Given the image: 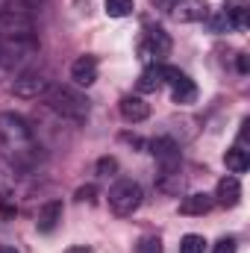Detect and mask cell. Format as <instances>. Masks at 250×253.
<instances>
[{
  "mask_svg": "<svg viewBox=\"0 0 250 253\" xmlns=\"http://www.w3.org/2000/svg\"><path fill=\"white\" fill-rule=\"evenodd\" d=\"M0 147H3V159L15 168V171H30L39 162V138L33 132V126L27 124L21 115L3 112L0 115Z\"/></svg>",
  "mask_w": 250,
  "mask_h": 253,
  "instance_id": "1",
  "label": "cell"
},
{
  "mask_svg": "<svg viewBox=\"0 0 250 253\" xmlns=\"http://www.w3.org/2000/svg\"><path fill=\"white\" fill-rule=\"evenodd\" d=\"M44 103L53 115H59L65 121H74V124H83L88 121V112H91V103L85 94L74 91L71 85H50L44 91Z\"/></svg>",
  "mask_w": 250,
  "mask_h": 253,
  "instance_id": "2",
  "label": "cell"
},
{
  "mask_svg": "<svg viewBox=\"0 0 250 253\" xmlns=\"http://www.w3.org/2000/svg\"><path fill=\"white\" fill-rule=\"evenodd\" d=\"M141 206V186L135 180H118L112 189H109V209L115 215H132L135 209Z\"/></svg>",
  "mask_w": 250,
  "mask_h": 253,
  "instance_id": "3",
  "label": "cell"
},
{
  "mask_svg": "<svg viewBox=\"0 0 250 253\" xmlns=\"http://www.w3.org/2000/svg\"><path fill=\"white\" fill-rule=\"evenodd\" d=\"M0 36H9V39H36V24H33L30 12L9 6L0 15Z\"/></svg>",
  "mask_w": 250,
  "mask_h": 253,
  "instance_id": "4",
  "label": "cell"
},
{
  "mask_svg": "<svg viewBox=\"0 0 250 253\" xmlns=\"http://www.w3.org/2000/svg\"><path fill=\"white\" fill-rule=\"evenodd\" d=\"M47 88H50V83L39 71H21L12 83V94L21 100H39V97H44Z\"/></svg>",
  "mask_w": 250,
  "mask_h": 253,
  "instance_id": "5",
  "label": "cell"
},
{
  "mask_svg": "<svg viewBox=\"0 0 250 253\" xmlns=\"http://www.w3.org/2000/svg\"><path fill=\"white\" fill-rule=\"evenodd\" d=\"M168 53H171V36L162 27H150L144 33V42H141V56L150 59L153 65H159Z\"/></svg>",
  "mask_w": 250,
  "mask_h": 253,
  "instance_id": "6",
  "label": "cell"
},
{
  "mask_svg": "<svg viewBox=\"0 0 250 253\" xmlns=\"http://www.w3.org/2000/svg\"><path fill=\"white\" fill-rule=\"evenodd\" d=\"M171 15L180 24H194V21H206L209 18V6L203 0H180V3L171 6Z\"/></svg>",
  "mask_w": 250,
  "mask_h": 253,
  "instance_id": "7",
  "label": "cell"
},
{
  "mask_svg": "<svg viewBox=\"0 0 250 253\" xmlns=\"http://www.w3.org/2000/svg\"><path fill=\"white\" fill-rule=\"evenodd\" d=\"M150 153L162 162V165H180V144L171 135H156L150 141Z\"/></svg>",
  "mask_w": 250,
  "mask_h": 253,
  "instance_id": "8",
  "label": "cell"
},
{
  "mask_svg": "<svg viewBox=\"0 0 250 253\" xmlns=\"http://www.w3.org/2000/svg\"><path fill=\"white\" fill-rule=\"evenodd\" d=\"M118 109H121V118L129 121V124H138V121H144V118L150 115V103H147L144 97H138V94H126V97H121Z\"/></svg>",
  "mask_w": 250,
  "mask_h": 253,
  "instance_id": "9",
  "label": "cell"
},
{
  "mask_svg": "<svg viewBox=\"0 0 250 253\" xmlns=\"http://www.w3.org/2000/svg\"><path fill=\"white\" fill-rule=\"evenodd\" d=\"M71 80L77 83V85H94V80H97V59L94 56H80L77 62L71 65Z\"/></svg>",
  "mask_w": 250,
  "mask_h": 253,
  "instance_id": "10",
  "label": "cell"
},
{
  "mask_svg": "<svg viewBox=\"0 0 250 253\" xmlns=\"http://www.w3.org/2000/svg\"><path fill=\"white\" fill-rule=\"evenodd\" d=\"M62 221V203L59 200H47L42 209H39V218H36V227L39 233H53Z\"/></svg>",
  "mask_w": 250,
  "mask_h": 253,
  "instance_id": "11",
  "label": "cell"
},
{
  "mask_svg": "<svg viewBox=\"0 0 250 253\" xmlns=\"http://www.w3.org/2000/svg\"><path fill=\"white\" fill-rule=\"evenodd\" d=\"M171 97H174V103L188 106V103H194V100H197V85L188 80L186 74H180V77L171 83Z\"/></svg>",
  "mask_w": 250,
  "mask_h": 253,
  "instance_id": "12",
  "label": "cell"
},
{
  "mask_svg": "<svg viewBox=\"0 0 250 253\" xmlns=\"http://www.w3.org/2000/svg\"><path fill=\"white\" fill-rule=\"evenodd\" d=\"M218 203L221 206H236L239 200H242V183H239V177H224V180H218Z\"/></svg>",
  "mask_w": 250,
  "mask_h": 253,
  "instance_id": "13",
  "label": "cell"
},
{
  "mask_svg": "<svg viewBox=\"0 0 250 253\" xmlns=\"http://www.w3.org/2000/svg\"><path fill=\"white\" fill-rule=\"evenodd\" d=\"M212 206H215V200H212L209 194L197 191V194H188V197H183V203H180V212H183V215H206Z\"/></svg>",
  "mask_w": 250,
  "mask_h": 253,
  "instance_id": "14",
  "label": "cell"
},
{
  "mask_svg": "<svg viewBox=\"0 0 250 253\" xmlns=\"http://www.w3.org/2000/svg\"><path fill=\"white\" fill-rule=\"evenodd\" d=\"M221 15H224L227 27H236V30H245V27H248V3H242V0L227 3Z\"/></svg>",
  "mask_w": 250,
  "mask_h": 253,
  "instance_id": "15",
  "label": "cell"
},
{
  "mask_svg": "<svg viewBox=\"0 0 250 253\" xmlns=\"http://www.w3.org/2000/svg\"><path fill=\"white\" fill-rule=\"evenodd\" d=\"M183 177H180V165H162V174H159V189L168 191V194H180V189H183Z\"/></svg>",
  "mask_w": 250,
  "mask_h": 253,
  "instance_id": "16",
  "label": "cell"
},
{
  "mask_svg": "<svg viewBox=\"0 0 250 253\" xmlns=\"http://www.w3.org/2000/svg\"><path fill=\"white\" fill-rule=\"evenodd\" d=\"M135 85H138L141 94H150V91L162 88V65H147V68L141 71V77H138Z\"/></svg>",
  "mask_w": 250,
  "mask_h": 253,
  "instance_id": "17",
  "label": "cell"
},
{
  "mask_svg": "<svg viewBox=\"0 0 250 253\" xmlns=\"http://www.w3.org/2000/svg\"><path fill=\"white\" fill-rule=\"evenodd\" d=\"M224 162H227V168H230L233 174H245V171L250 168V159H248V150H245V147H233V150H227Z\"/></svg>",
  "mask_w": 250,
  "mask_h": 253,
  "instance_id": "18",
  "label": "cell"
},
{
  "mask_svg": "<svg viewBox=\"0 0 250 253\" xmlns=\"http://www.w3.org/2000/svg\"><path fill=\"white\" fill-rule=\"evenodd\" d=\"M12 186H15V168L0 156V197H6L12 191Z\"/></svg>",
  "mask_w": 250,
  "mask_h": 253,
  "instance_id": "19",
  "label": "cell"
},
{
  "mask_svg": "<svg viewBox=\"0 0 250 253\" xmlns=\"http://www.w3.org/2000/svg\"><path fill=\"white\" fill-rule=\"evenodd\" d=\"M103 9H106V15H109V18H126L135 6H132V0H106V3H103Z\"/></svg>",
  "mask_w": 250,
  "mask_h": 253,
  "instance_id": "20",
  "label": "cell"
},
{
  "mask_svg": "<svg viewBox=\"0 0 250 253\" xmlns=\"http://www.w3.org/2000/svg\"><path fill=\"white\" fill-rule=\"evenodd\" d=\"M206 251V239L197 233H188L180 239V253H203Z\"/></svg>",
  "mask_w": 250,
  "mask_h": 253,
  "instance_id": "21",
  "label": "cell"
},
{
  "mask_svg": "<svg viewBox=\"0 0 250 253\" xmlns=\"http://www.w3.org/2000/svg\"><path fill=\"white\" fill-rule=\"evenodd\" d=\"M135 253H162V242L156 236H144L138 245H135Z\"/></svg>",
  "mask_w": 250,
  "mask_h": 253,
  "instance_id": "22",
  "label": "cell"
},
{
  "mask_svg": "<svg viewBox=\"0 0 250 253\" xmlns=\"http://www.w3.org/2000/svg\"><path fill=\"white\" fill-rule=\"evenodd\" d=\"M115 171H118V159H115V156L97 159V177H112Z\"/></svg>",
  "mask_w": 250,
  "mask_h": 253,
  "instance_id": "23",
  "label": "cell"
},
{
  "mask_svg": "<svg viewBox=\"0 0 250 253\" xmlns=\"http://www.w3.org/2000/svg\"><path fill=\"white\" fill-rule=\"evenodd\" d=\"M212 253H236V242H233V239H221V242L212 248Z\"/></svg>",
  "mask_w": 250,
  "mask_h": 253,
  "instance_id": "24",
  "label": "cell"
},
{
  "mask_svg": "<svg viewBox=\"0 0 250 253\" xmlns=\"http://www.w3.org/2000/svg\"><path fill=\"white\" fill-rule=\"evenodd\" d=\"M94 194H97L94 186H83V189H77V200H94Z\"/></svg>",
  "mask_w": 250,
  "mask_h": 253,
  "instance_id": "25",
  "label": "cell"
},
{
  "mask_svg": "<svg viewBox=\"0 0 250 253\" xmlns=\"http://www.w3.org/2000/svg\"><path fill=\"white\" fill-rule=\"evenodd\" d=\"M21 3H24V12H27V9H39L44 0H21Z\"/></svg>",
  "mask_w": 250,
  "mask_h": 253,
  "instance_id": "26",
  "label": "cell"
},
{
  "mask_svg": "<svg viewBox=\"0 0 250 253\" xmlns=\"http://www.w3.org/2000/svg\"><path fill=\"white\" fill-rule=\"evenodd\" d=\"M65 253H94V251H91V248H83V245H80V248H68Z\"/></svg>",
  "mask_w": 250,
  "mask_h": 253,
  "instance_id": "27",
  "label": "cell"
},
{
  "mask_svg": "<svg viewBox=\"0 0 250 253\" xmlns=\"http://www.w3.org/2000/svg\"><path fill=\"white\" fill-rule=\"evenodd\" d=\"M9 6H12V0H0V15H3V12H6Z\"/></svg>",
  "mask_w": 250,
  "mask_h": 253,
  "instance_id": "28",
  "label": "cell"
},
{
  "mask_svg": "<svg viewBox=\"0 0 250 253\" xmlns=\"http://www.w3.org/2000/svg\"><path fill=\"white\" fill-rule=\"evenodd\" d=\"M0 253H21V251H15V248H0Z\"/></svg>",
  "mask_w": 250,
  "mask_h": 253,
  "instance_id": "29",
  "label": "cell"
}]
</instances>
